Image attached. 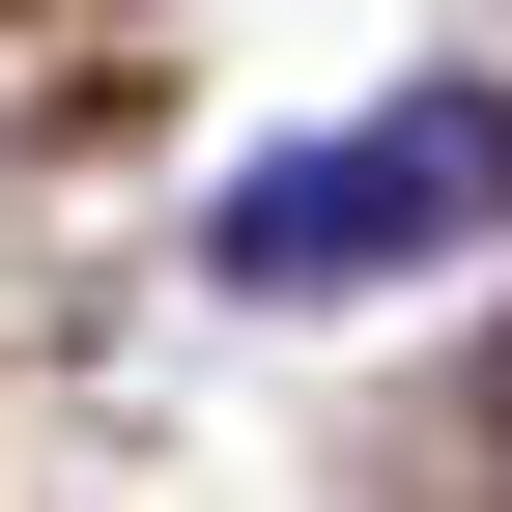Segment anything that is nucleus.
Masks as SVG:
<instances>
[{"instance_id": "f257e3e1", "label": "nucleus", "mask_w": 512, "mask_h": 512, "mask_svg": "<svg viewBox=\"0 0 512 512\" xmlns=\"http://www.w3.org/2000/svg\"><path fill=\"white\" fill-rule=\"evenodd\" d=\"M456 228H512V114L484 86H399L342 143L228 171V285H370V256H456Z\"/></svg>"}]
</instances>
